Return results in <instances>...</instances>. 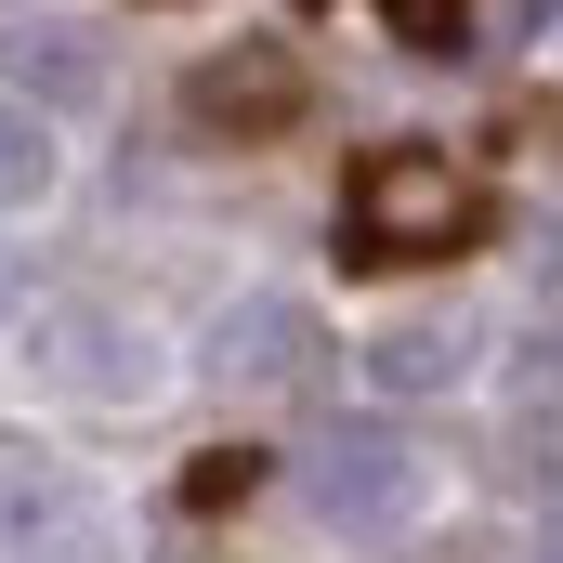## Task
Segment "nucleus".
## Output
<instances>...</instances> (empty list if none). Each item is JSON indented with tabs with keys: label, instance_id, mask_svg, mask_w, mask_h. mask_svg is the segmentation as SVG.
I'll use <instances>...</instances> for the list:
<instances>
[{
	"label": "nucleus",
	"instance_id": "4",
	"mask_svg": "<svg viewBox=\"0 0 563 563\" xmlns=\"http://www.w3.org/2000/svg\"><path fill=\"white\" fill-rule=\"evenodd\" d=\"M184 106H197V132H288L301 119V53L288 40H236V53H210L184 79Z\"/></svg>",
	"mask_w": 563,
	"mask_h": 563
},
{
	"label": "nucleus",
	"instance_id": "1",
	"mask_svg": "<svg viewBox=\"0 0 563 563\" xmlns=\"http://www.w3.org/2000/svg\"><path fill=\"white\" fill-rule=\"evenodd\" d=\"M341 236H354V263H445L485 236V184L445 144H367L341 184Z\"/></svg>",
	"mask_w": 563,
	"mask_h": 563
},
{
	"label": "nucleus",
	"instance_id": "2",
	"mask_svg": "<svg viewBox=\"0 0 563 563\" xmlns=\"http://www.w3.org/2000/svg\"><path fill=\"white\" fill-rule=\"evenodd\" d=\"M301 511L314 525H341V538H394L407 511H420V445L407 432H328L314 459H301Z\"/></svg>",
	"mask_w": 563,
	"mask_h": 563
},
{
	"label": "nucleus",
	"instance_id": "6",
	"mask_svg": "<svg viewBox=\"0 0 563 563\" xmlns=\"http://www.w3.org/2000/svg\"><path fill=\"white\" fill-rule=\"evenodd\" d=\"M26 197H53V119L26 92H0V210H26Z\"/></svg>",
	"mask_w": 563,
	"mask_h": 563
},
{
	"label": "nucleus",
	"instance_id": "5",
	"mask_svg": "<svg viewBox=\"0 0 563 563\" xmlns=\"http://www.w3.org/2000/svg\"><path fill=\"white\" fill-rule=\"evenodd\" d=\"M459 367H472V328H459V314H407V328L367 341V380H380V394H432V380H459Z\"/></svg>",
	"mask_w": 563,
	"mask_h": 563
},
{
	"label": "nucleus",
	"instance_id": "10",
	"mask_svg": "<svg viewBox=\"0 0 563 563\" xmlns=\"http://www.w3.org/2000/svg\"><path fill=\"white\" fill-rule=\"evenodd\" d=\"M551 563H563V551H551Z\"/></svg>",
	"mask_w": 563,
	"mask_h": 563
},
{
	"label": "nucleus",
	"instance_id": "9",
	"mask_svg": "<svg viewBox=\"0 0 563 563\" xmlns=\"http://www.w3.org/2000/svg\"><path fill=\"white\" fill-rule=\"evenodd\" d=\"M551 276H563V236H551Z\"/></svg>",
	"mask_w": 563,
	"mask_h": 563
},
{
	"label": "nucleus",
	"instance_id": "7",
	"mask_svg": "<svg viewBox=\"0 0 563 563\" xmlns=\"http://www.w3.org/2000/svg\"><path fill=\"white\" fill-rule=\"evenodd\" d=\"M13 79H40V92H92V40H79V26H26V40H13Z\"/></svg>",
	"mask_w": 563,
	"mask_h": 563
},
{
	"label": "nucleus",
	"instance_id": "8",
	"mask_svg": "<svg viewBox=\"0 0 563 563\" xmlns=\"http://www.w3.org/2000/svg\"><path fill=\"white\" fill-rule=\"evenodd\" d=\"M407 53H472V0H380Z\"/></svg>",
	"mask_w": 563,
	"mask_h": 563
},
{
	"label": "nucleus",
	"instance_id": "3",
	"mask_svg": "<svg viewBox=\"0 0 563 563\" xmlns=\"http://www.w3.org/2000/svg\"><path fill=\"white\" fill-rule=\"evenodd\" d=\"M210 367H223L236 394H314V380H328V328H314L301 301H236V314L210 328Z\"/></svg>",
	"mask_w": 563,
	"mask_h": 563
}]
</instances>
